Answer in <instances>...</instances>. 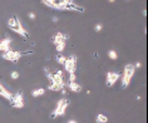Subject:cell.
I'll use <instances>...</instances> for the list:
<instances>
[{
	"label": "cell",
	"mask_w": 148,
	"mask_h": 123,
	"mask_svg": "<svg viewBox=\"0 0 148 123\" xmlns=\"http://www.w3.org/2000/svg\"><path fill=\"white\" fill-rule=\"evenodd\" d=\"M44 5L49 6L51 9L57 10H72V12H80L83 13V8L75 5L74 3H66L64 0H40Z\"/></svg>",
	"instance_id": "1"
},
{
	"label": "cell",
	"mask_w": 148,
	"mask_h": 123,
	"mask_svg": "<svg viewBox=\"0 0 148 123\" xmlns=\"http://www.w3.org/2000/svg\"><path fill=\"white\" fill-rule=\"evenodd\" d=\"M8 27H9L10 30H13V32H15L16 34L21 35L25 40H28V39H29L28 32L24 29V27L21 25V21L19 20V18H18L16 15L12 16V18H10V19L8 20Z\"/></svg>",
	"instance_id": "2"
},
{
	"label": "cell",
	"mask_w": 148,
	"mask_h": 123,
	"mask_svg": "<svg viewBox=\"0 0 148 123\" xmlns=\"http://www.w3.org/2000/svg\"><path fill=\"white\" fill-rule=\"evenodd\" d=\"M136 73V67L134 64L129 63V64H125L124 70H123V76H122V82H121V87L122 89H125L129 85V83L132 82V78Z\"/></svg>",
	"instance_id": "3"
},
{
	"label": "cell",
	"mask_w": 148,
	"mask_h": 123,
	"mask_svg": "<svg viewBox=\"0 0 148 123\" xmlns=\"http://www.w3.org/2000/svg\"><path fill=\"white\" fill-rule=\"evenodd\" d=\"M70 106L69 99L66 98H62L57 102V106H55L53 113H51V118H57V117H63L66 113V109Z\"/></svg>",
	"instance_id": "4"
},
{
	"label": "cell",
	"mask_w": 148,
	"mask_h": 123,
	"mask_svg": "<svg viewBox=\"0 0 148 123\" xmlns=\"http://www.w3.org/2000/svg\"><path fill=\"white\" fill-rule=\"evenodd\" d=\"M23 54L24 53H20V52H18V50L9 49L6 52H3V53H1V58L5 59V60H8V62H12V63H18V60L23 57Z\"/></svg>",
	"instance_id": "5"
},
{
	"label": "cell",
	"mask_w": 148,
	"mask_h": 123,
	"mask_svg": "<svg viewBox=\"0 0 148 123\" xmlns=\"http://www.w3.org/2000/svg\"><path fill=\"white\" fill-rule=\"evenodd\" d=\"M10 106H12L13 108H18V109H21V108H24L25 102H24L23 92L19 91V92H16L15 94H13L12 99H10Z\"/></svg>",
	"instance_id": "6"
},
{
	"label": "cell",
	"mask_w": 148,
	"mask_h": 123,
	"mask_svg": "<svg viewBox=\"0 0 148 123\" xmlns=\"http://www.w3.org/2000/svg\"><path fill=\"white\" fill-rule=\"evenodd\" d=\"M64 69H65V72H68L69 74H72V73H75V70H77V57L75 55H69V57H66L65 59V62H64Z\"/></svg>",
	"instance_id": "7"
},
{
	"label": "cell",
	"mask_w": 148,
	"mask_h": 123,
	"mask_svg": "<svg viewBox=\"0 0 148 123\" xmlns=\"http://www.w3.org/2000/svg\"><path fill=\"white\" fill-rule=\"evenodd\" d=\"M121 78V73L118 72H107V76H106V85L107 87H113L114 84L119 80Z\"/></svg>",
	"instance_id": "8"
},
{
	"label": "cell",
	"mask_w": 148,
	"mask_h": 123,
	"mask_svg": "<svg viewBox=\"0 0 148 123\" xmlns=\"http://www.w3.org/2000/svg\"><path fill=\"white\" fill-rule=\"evenodd\" d=\"M66 39H68V35L64 34V33H62V32H58V33H55V34L53 35V38H51V43H53L54 45H57V44L62 43V42H66Z\"/></svg>",
	"instance_id": "9"
},
{
	"label": "cell",
	"mask_w": 148,
	"mask_h": 123,
	"mask_svg": "<svg viewBox=\"0 0 148 123\" xmlns=\"http://www.w3.org/2000/svg\"><path fill=\"white\" fill-rule=\"evenodd\" d=\"M0 97L8 99L9 102H10V99H12V97H13V93L10 92V91H8V89H6L1 83H0Z\"/></svg>",
	"instance_id": "10"
},
{
	"label": "cell",
	"mask_w": 148,
	"mask_h": 123,
	"mask_svg": "<svg viewBox=\"0 0 148 123\" xmlns=\"http://www.w3.org/2000/svg\"><path fill=\"white\" fill-rule=\"evenodd\" d=\"M10 45H12V39L9 38H5L3 40H0V52H6L10 49Z\"/></svg>",
	"instance_id": "11"
},
{
	"label": "cell",
	"mask_w": 148,
	"mask_h": 123,
	"mask_svg": "<svg viewBox=\"0 0 148 123\" xmlns=\"http://www.w3.org/2000/svg\"><path fill=\"white\" fill-rule=\"evenodd\" d=\"M68 88L70 89L72 92L74 93H79V92H82V85L78 84L77 82H68Z\"/></svg>",
	"instance_id": "12"
},
{
	"label": "cell",
	"mask_w": 148,
	"mask_h": 123,
	"mask_svg": "<svg viewBox=\"0 0 148 123\" xmlns=\"http://www.w3.org/2000/svg\"><path fill=\"white\" fill-rule=\"evenodd\" d=\"M65 88V84H58V83H50L48 85V89L53 92H60Z\"/></svg>",
	"instance_id": "13"
},
{
	"label": "cell",
	"mask_w": 148,
	"mask_h": 123,
	"mask_svg": "<svg viewBox=\"0 0 148 123\" xmlns=\"http://www.w3.org/2000/svg\"><path fill=\"white\" fill-rule=\"evenodd\" d=\"M95 122L97 123H108V117H107L106 114L99 113V114H97V117H95Z\"/></svg>",
	"instance_id": "14"
},
{
	"label": "cell",
	"mask_w": 148,
	"mask_h": 123,
	"mask_svg": "<svg viewBox=\"0 0 148 123\" xmlns=\"http://www.w3.org/2000/svg\"><path fill=\"white\" fill-rule=\"evenodd\" d=\"M65 45H66V42H62V43H59V44H57V45H54V47H55V50H57L59 54H62L63 52H64V49H65Z\"/></svg>",
	"instance_id": "15"
},
{
	"label": "cell",
	"mask_w": 148,
	"mask_h": 123,
	"mask_svg": "<svg viewBox=\"0 0 148 123\" xmlns=\"http://www.w3.org/2000/svg\"><path fill=\"white\" fill-rule=\"evenodd\" d=\"M44 93H45V91H44L43 88H36L34 91H32V97H40V96H43Z\"/></svg>",
	"instance_id": "16"
},
{
	"label": "cell",
	"mask_w": 148,
	"mask_h": 123,
	"mask_svg": "<svg viewBox=\"0 0 148 123\" xmlns=\"http://www.w3.org/2000/svg\"><path fill=\"white\" fill-rule=\"evenodd\" d=\"M108 57H109V59H112V60H117V59H118V54H117L116 50L110 49L108 52Z\"/></svg>",
	"instance_id": "17"
},
{
	"label": "cell",
	"mask_w": 148,
	"mask_h": 123,
	"mask_svg": "<svg viewBox=\"0 0 148 123\" xmlns=\"http://www.w3.org/2000/svg\"><path fill=\"white\" fill-rule=\"evenodd\" d=\"M65 59H66V57H64V55H63V54H59L58 57H57V62L59 63V64H64Z\"/></svg>",
	"instance_id": "18"
},
{
	"label": "cell",
	"mask_w": 148,
	"mask_h": 123,
	"mask_svg": "<svg viewBox=\"0 0 148 123\" xmlns=\"http://www.w3.org/2000/svg\"><path fill=\"white\" fill-rule=\"evenodd\" d=\"M10 77H12V79H18V78H19V73H18L16 70H14V72H12V74H10Z\"/></svg>",
	"instance_id": "19"
},
{
	"label": "cell",
	"mask_w": 148,
	"mask_h": 123,
	"mask_svg": "<svg viewBox=\"0 0 148 123\" xmlns=\"http://www.w3.org/2000/svg\"><path fill=\"white\" fill-rule=\"evenodd\" d=\"M102 29H103V25H102V24H97V25L94 27V30L97 32V33H99V32L102 30Z\"/></svg>",
	"instance_id": "20"
},
{
	"label": "cell",
	"mask_w": 148,
	"mask_h": 123,
	"mask_svg": "<svg viewBox=\"0 0 148 123\" xmlns=\"http://www.w3.org/2000/svg\"><path fill=\"white\" fill-rule=\"evenodd\" d=\"M69 82H75V73H72L69 76Z\"/></svg>",
	"instance_id": "21"
},
{
	"label": "cell",
	"mask_w": 148,
	"mask_h": 123,
	"mask_svg": "<svg viewBox=\"0 0 148 123\" xmlns=\"http://www.w3.org/2000/svg\"><path fill=\"white\" fill-rule=\"evenodd\" d=\"M28 16H29V18H30V19H35V18H36L34 13H30V14H29V15H28Z\"/></svg>",
	"instance_id": "22"
},
{
	"label": "cell",
	"mask_w": 148,
	"mask_h": 123,
	"mask_svg": "<svg viewBox=\"0 0 148 123\" xmlns=\"http://www.w3.org/2000/svg\"><path fill=\"white\" fill-rule=\"evenodd\" d=\"M134 67H136V69H137V68H140V67H142V64H140L139 62H137L136 64H134Z\"/></svg>",
	"instance_id": "23"
},
{
	"label": "cell",
	"mask_w": 148,
	"mask_h": 123,
	"mask_svg": "<svg viewBox=\"0 0 148 123\" xmlns=\"http://www.w3.org/2000/svg\"><path fill=\"white\" fill-rule=\"evenodd\" d=\"M66 123H78V122H77V121H74V119H70V121H68Z\"/></svg>",
	"instance_id": "24"
},
{
	"label": "cell",
	"mask_w": 148,
	"mask_h": 123,
	"mask_svg": "<svg viewBox=\"0 0 148 123\" xmlns=\"http://www.w3.org/2000/svg\"><path fill=\"white\" fill-rule=\"evenodd\" d=\"M53 20H54V23H57V21H58V18H57V16H54V18H53Z\"/></svg>",
	"instance_id": "25"
},
{
	"label": "cell",
	"mask_w": 148,
	"mask_h": 123,
	"mask_svg": "<svg viewBox=\"0 0 148 123\" xmlns=\"http://www.w3.org/2000/svg\"><path fill=\"white\" fill-rule=\"evenodd\" d=\"M108 1H109V3H114V1H116V0H108Z\"/></svg>",
	"instance_id": "26"
},
{
	"label": "cell",
	"mask_w": 148,
	"mask_h": 123,
	"mask_svg": "<svg viewBox=\"0 0 148 123\" xmlns=\"http://www.w3.org/2000/svg\"><path fill=\"white\" fill-rule=\"evenodd\" d=\"M125 1H128V0H125Z\"/></svg>",
	"instance_id": "27"
}]
</instances>
